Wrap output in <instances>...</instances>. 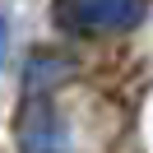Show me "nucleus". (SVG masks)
<instances>
[{
    "instance_id": "20e7f679",
    "label": "nucleus",
    "mask_w": 153,
    "mask_h": 153,
    "mask_svg": "<svg viewBox=\"0 0 153 153\" xmlns=\"http://www.w3.org/2000/svg\"><path fill=\"white\" fill-rule=\"evenodd\" d=\"M5 60H10V10L0 5V70H5Z\"/></svg>"
},
{
    "instance_id": "7ed1b4c3",
    "label": "nucleus",
    "mask_w": 153,
    "mask_h": 153,
    "mask_svg": "<svg viewBox=\"0 0 153 153\" xmlns=\"http://www.w3.org/2000/svg\"><path fill=\"white\" fill-rule=\"evenodd\" d=\"M65 74H74V60L70 56H33L28 60V93H42L47 84H60Z\"/></svg>"
},
{
    "instance_id": "f257e3e1",
    "label": "nucleus",
    "mask_w": 153,
    "mask_h": 153,
    "mask_svg": "<svg viewBox=\"0 0 153 153\" xmlns=\"http://www.w3.org/2000/svg\"><path fill=\"white\" fill-rule=\"evenodd\" d=\"M51 19H56V28L74 33V37L125 33L144 19V0H56Z\"/></svg>"
},
{
    "instance_id": "f03ea898",
    "label": "nucleus",
    "mask_w": 153,
    "mask_h": 153,
    "mask_svg": "<svg viewBox=\"0 0 153 153\" xmlns=\"http://www.w3.org/2000/svg\"><path fill=\"white\" fill-rule=\"evenodd\" d=\"M19 149L23 153H70V125L42 93H28L19 111Z\"/></svg>"
}]
</instances>
